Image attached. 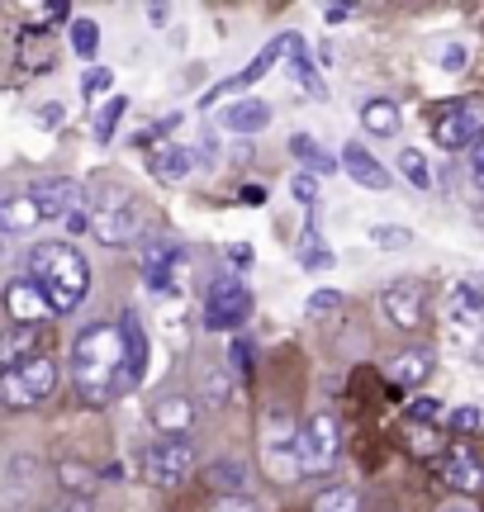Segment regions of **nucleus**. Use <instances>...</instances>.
<instances>
[{"label": "nucleus", "mask_w": 484, "mask_h": 512, "mask_svg": "<svg viewBox=\"0 0 484 512\" xmlns=\"http://www.w3.org/2000/svg\"><path fill=\"white\" fill-rule=\"evenodd\" d=\"M228 399H233V380H228V370L219 366V370H214V375L205 380V403H209V408H224Z\"/></svg>", "instance_id": "nucleus-34"}, {"label": "nucleus", "mask_w": 484, "mask_h": 512, "mask_svg": "<svg viewBox=\"0 0 484 512\" xmlns=\"http://www.w3.org/2000/svg\"><path fill=\"white\" fill-rule=\"evenodd\" d=\"M290 195H295L299 204H314V200H318V181L309 176V171H299L295 181H290Z\"/></svg>", "instance_id": "nucleus-39"}, {"label": "nucleus", "mask_w": 484, "mask_h": 512, "mask_svg": "<svg viewBox=\"0 0 484 512\" xmlns=\"http://www.w3.org/2000/svg\"><path fill=\"white\" fill-rule=\"evenodd\" d=\"M110 81H114V76L105 72V67H91V72H86V81H81V91H86V95H100V91H110Z\"/></svg>", "instance_id": "nucleus-42"}, {"label": "nucleus", "mask_w": 484, "mask_h": 512, "mask_svg": "<svg viewBox=\"0 0 484 512\" xmlns=\"http://www.w3.org/2000/svg\"><path fill=\"white\" fill-rule=\"evenodd\" d=\"M214 512H261V508H257V503H247V498H224Z\"/></svg>", "instance_id": "nucleus-44"}, {"label": "nucleus", "mask_w": 484, "mask_h": 512, "mask_svg": "<svg viewBox=\"0 0 484 512\" xmlns=\"http://www.w3.org/2000/svg\"><path fill=\"white\" fill-rule=\"evenodd\" d=\"M442 479L456 494H484V465L470 456V446H451L442 456Z\"/></svg>", "instance_id": "nucleus-16"}, {"label": "nucleus", "mask_w": 484, "mask_h": 512, "mask_svg": "<svg viewBox=\"0 0 484 512\" xmlns=\"http://www.w3.org/2000/svg\"><path fill=\"white\" fill-rule=\"evenodd\" d=\"M470 176H475V185H484V133L470 143Z\"/></svg>", "instance_id": "nucleus-43"}, {"label": "nucleus", "mask_w": 484, "mask_h": 512, "mask_svg": "<svg viewBox=\"0 0 484 512\" xmlns=\"http://www.w3.org/2000/svg\"><path fill=\"white\" fill-rule=\"evenodd\" d=\"M290 157L304 166H314V171H337V157L318 143L314 133H295V138H290Z\"/></svg>", "instance_id": "nucleus-26"}, {"label": "nucleus", "mask_w": 484, "mask_h": 512, "mask_svg": "<svg viewBox=\"0 0 484 512\" xmlns=\"http://www.w3.org/2000/svg\"><path fill=\"white\" fill-rule=\"evenodd\" d=\"M380 309L390 318L394 328H418L423 323V285L418 280H394L380 294Z\"/></svg>", "instance_id": "nucleus-13"}, {"label": "nucleus", "mask_w": 484, "mask_h": 512, "mask_svg": "<svg viewBox=\"0 0 484 512\" xmlns=\"http://www.w3.org/2000/svg\"><path fill=\"white\" fill-rule=\"evenodd\" d=\"M148 166H152V176H162V181L176 185L195 171V152H190L186 143H157L148 152Z\"/></svg>", "instance_id": "nucleus-18"}, {"label": "nucleus", "mask_w": 484, "mask_h": 512, "mask_svg": "<svg viewBox=\"0 0 484 512\" xmlns=\"http://www.w3.org/2000/svg\"><path fill=\"white\" fill-rule=\"evenodd\" d=\"M371 242H380V247H409L413 233H404V228H371Z\"/></svg>", "instance_id": "nucleus-41"}, {"label": "nucleus", "mask_w": 484, "mask_h": 512, "mask_svg": "<svg viewBox=\"0 0 484 512\" xmlns=\"http://www.w3.org/2000/svg\"><path fill=\"white\" fill-rule=\"evenodd\" d=\"M447 323L461 342H480L484 337V294L475 285H456L447 294Z\"/></svg>", "instance_id": "nucleus-12"}, {"label": "nucleus", "mask_w": 484, "mask_h": 512, "mask_svg": "<svg viewBox=\"0 0 484 512\" xmlns=\"http://www.w3.org/2000/svg\"><path fill=\"white\" fill-rule=\"evenodd\" d=\"M57 389V361L53 356H24L5 380H0V399L5 408H34Z\"/></svg>", "instance_id": "nucleus-4"}, {"label": "nucleus", "mask_w": 484, "mask_h": 512, "mask_svg": "<svg viewBox=\"0 0 484 512\" xmlns=\"http://www.w3.org/2000/svg\"><path fill=\"white\" fill-rule=\"evenodd\" d=\"M34 342H38V328H15L10 337H0V380H5L24 356H34Z\"/></svg>", "instance_id": "nucleus-24"}, {"label": "nucleus", "mask_w": 484, "mask_h": 512, "mask_svg": "<svg viewBox=\"0 0 484 512\" xmlns=\"http://www.w3.org/2000/svg\"><path fill=\"white\" fill-rule=\"evenodd\" d=\"M290 38L295 34H280V38H271V43H266V48H261L257 57H252V62H247V67H242L238 76H228L224 86H214V91L205 95V100H200V105H214V100H224V95H238V91H252V86H257L261 76L271 72V67H276L280 57H285V48H290Z\"/></svg>", "instance_id": "nucleus-11"}, {"label": "nucleus", "mask_w": 484, "mask_h": 512, "mask_svg": "<svg viewBox=\"0 0 484 512\" xmlns=\"http://www.w3.org/2000/svg\"><path fill=\"white\" fill-rule=\"evenodd\" d=\"M361 128H366L371 138H394V133H399V105H394V100H380V95L366 100V105H361Z\"/></svg>", "instance_id": "nucleus-22"}, {"label": "nucleus", "mask_w": 484, "mask_h": 512, "mask_svg": "<svg viewBox=\"0 0 484 512\" xmlns=\"http://www.w3.org/2000/svg\"><path fill=\"white\" fill-rule=\"evenodd\" d=\"M124 110H129V100H124V95H110V105H100V114H95V138L110 143L119 119H124Z\"/></svg>", "instance_id": "nucleus-30"}, {"label": "nucleus", "mask_w": 484, "mask_h": 512, "mask_svg": "<svg viewBox=\"0 0 484 512\" xmlns=\"http://www.w3.org/2000/svg\"><path fill=\"white\" fill-rule=\"evenodd\" d=\"M86 185L72 181V176H57V181H38L29 190V204L38 209V223L43 219H67V214H81L86 209Z\"/></svg>", "instance_id": "nucleus-10"}, {"label": "nucleus", "mask_w": 484, "mask_h": 512, "mask_svg": "<svg viewBox=\"0 0 484 512\" xmlns=\"http://www.w3.org/2000/svg\"><path fill=\"white\" fill-rule=\"evenodd\" d=\"M205 484L209 489H219V494L238 498V489L247 484V465H242V460H219V465H209L205 470Z\"/></svg>", "instance_id": "nucleus-28"}, {"label": "nucleus", "mask_w": 484, "mask_h": 512, "mask_svg": "<svg viewBox=\"0 0 484 512\" xmlns=\"http://www.w3.org/2000/svg\"><path fill=\"white\" fill-rule=\"evenodd\" d=\"M480 133H484V100H456V105L442 110L437 124H432V138H437L442 152H461V147H470Z\"/></svg>", "instance_id": "nucleus-7"}, {"label": "nucleus", "mask_w": 484, "mask_h": 512, "mask_svg": "<svg viewBox=\"0 0 484 512\" xmlns=\"http://www.w3.org/2000/svg\"><path fill=\"white\" fill-rule=\"evenodd\" d=\"M437 418H442V399H428V394H423V399L409 403V422H423V427H432Z\"/></svg>", "instance_id": "nucleus-36"}, {"label": "nucleus", "mask_w": 484, "mask_h": 512, "mask_svg": "<svg viewBox=\"0 0 484 512\" xmlns=\"http://www.w3.org/2000/svg\"><path fill=\"white\" fill-rule=\"evenodd\" d=\"M442 512H475V508H466V503H456V508H442Z\"/></svg>", "instance_id": "nucleus-49"}, {"label": "nucleus", "mask_w": 484, "mask_h": 512, "mask_svg": "<svg viewBox=\"0 0 484 512\" xmlns=\"http://www.w3.org/2000/svg\"><path fill=\"white\" fill-rule=\"evenodd\" d=\"M480 422H484V413L475 408V403H466V408H456V413H451V427H456V432H475Z\"/></svg>", "instance_id": "nucleus-40"}, {"label": "nucleus", "mask_w": 484, "mask_h": 512, "mask_svg": "<svg viewBox=\"0 0 484 512\" xmlns=\"http://www.w3.org/2000/svg\"><path fill=\"white\" fill-rule=\"evenodd\" d=\"M266 124H271V105H266V100H238V105L224 110L228 133H261Z\"/></svg>", "instance_id": "nucleus-21"}, {"label": "nucleus", "mask_w": 484, "mask_h": 512, "mask_svg": "<svg viewBox=\"0 0 484 512\" xmlns=\"http://www.w3.org/2000/svg\"><path fill=\"white\" fill-rule=\"evenodd\" d=\"M138 266L148 275V285L157 294H181L190 275V252L186 247H176V242H148L143 256H138Z\"/></svg>", "instance_id": "nucleus-5"}, {"label": "nucleus", "mask_w": 484, "mask_h": 512, "mask_svg": "<svg viewBox=\"0 0 484 512\" xmlns=\"http://www.w3.org/2000/svg\"><path fill=\"white\" fill-rule=\"evenodd\" d=\"M228 252H233V261H238V266H247V261H252V247H247V242H233Z\"/></svg>", "instance_id": "nucleus-47"}, {"label": "nucleus", "mask_w": 484, "mask_h": 512, "mask_svg": "<svg viewBox=\"0 0 484 512\" xmlns=\"http://www.w3.org/2000/svg\"><path fill=\"white\" fill-rule=\"evenodd\" d=\"M333 309H342V294L337 290H318V294H309V304H304L309 318H323V313H333Z\"/></svg>", "instance_id": "nucleus-37"}, {"label": "nucleus", "mask_w": 484, "mask_h": 512, "mask_svg": "<svg viewBox=\"0 0 484 512\" xmlns=\"http://www.w3.org/2000/svg\"><path fill=\"white\" fill-rule=\"evenodd\" d=\"M399 171H404V176H409V185H418V190H428V185H432L428 157H423L418 147H404V152H399Z\"/></svg>", "instance_id": "nucleus-29"}, {"label": "nucleus", "mask_w": 484, "mask_h": 512, "mask_svg": "<svg viewBox=\"0 0 484 512\" xmlns=\"http://www.w3.org/2000/svg\"><path fill=\"white\" fill-rule=\"evenodd\" d=\"M247 361H252V347H247V342H238V347H233V370H242V375H247Z\"/></svg>", "instance_id": "nucleus-45"}, {"label": "nucleus", "mask_w": 484, "mask_h": 512, "mask_svg": "<svg viewBox=\"0 0 484 512\" xmlns=\"http://www.w3.org/2000/svg\"><path fill=\"white\" fill-rule=\"evenodd\" d=\"M29 280H34L53 313H76L91 294V266L72 242H34L29 252Z\"/></svg>", "instance_id": "nucleus-1"}, {"label": "nucleus", "mask_w": 484, "mask_h": 512, "mask_svg": "<svg viewBox=\"0 0 484 512\" xmlns=\"http://www.w3.org/2000/svg\"><path fill=\"white\" fill-rule=\"evenodd\" d=\"M91 233L100 242H133L143 233V204L138 200H119V209H105V214H95L91 219Z\"/></svg>", "instance_id": "nucleus-14"}, {"label": "nucleus", "mask_w": 484, "mask_h": 512, "mask_svg": "<svg viewBox=\"0 0 484 512\" xmlns=\"http://www.w3.org/2000/svg\"><path fill=\"white\" fill-rule=\"evenodd\" d=\"M285 57H290V62H285V72L295 76V81H299V86H304L309 95H323V81L314 76V62H309V48H304V38H299V34L290 38Z\"/></svg>", "instance_id": "nucleus-25"}, {"label": "nucleus", "mask_w": 484, "mask_h": 512, "mask_svg": "<svg viewBox=\"0 0 484 512\" xmlns=\"http://www.w3.org/2000/svg\"><path fill=\"white\" fill-rule=\"evenodd\" d=\"M34 223H38V209L29 204V195L0 200V238H5V233H29Z\"/></svg>", "instance_id": "nucleus-27"}, {"label": "nucleus", "mask_w": 484, "mask_h": 512, "mask_svg": "<svg viewBox=\"0 0 484 512\" xmlns=\"http://www.w3.org/2000/svg\"><path fill=\"white\" fill-rule=\"evenodd\" d=\"M152 422H157L162 437H186L190 422H195V403L181 399V394H167V399L152 408Z\"/></svg>", "instance_id": "nucleus-19"}, {"label": "nucleus", "mask_w": 484, "mask_h": 512, "mask_svg": "<svg viewBox=\"0 0 484 512\" xmlns=\"http://www.w3.org/2000/svg\"><path fill=\"white\" fill-rule=\"evenodd\" d=\"M299 266L304 271H328L333 266V252H328V242H323L314 219H304V233H299Z\"/></svg>", "instance_id": "nucleus-23"}, {"label": "nucleus", "mask_w": 484, "mask_h": 512, "mask_svg": "<svg viewBox=\"0 0 484 512\" xmlns=\"http://www.w3.org/2000/svg\"><path fill=\"white\" fill-rule=\"evenodd\" d=\"M57 479H62L67 489H76V494H91L100 475H95L91 465H62V470H57Z\"/></svg>", "instance_id": "nucleus-33"}, {"label": "nucleus", "mask_w": 484, "mask_h": 512, "mask_svg": "<svg viewBox=\"0 0 484 512\" xmlns=\"http://www.w3.org/2000/svg\"><path fill=\"white\" fill-rule=\"evenodd\" d=\"M190 470H195V446H190L186 437H162V441H152L148 456H143V475H148L152 484H162V489L181 484Z\"/></svg>", "instance_id": "nucleus-8"}, {"label": "nucleus", "mask_w": 484, "mask_h": 512, "mask_svg": "<svg viewBox=\"0 0 484 512\" xmlns=\"http://www.w3.org/2000/svg\"><path fill=\"white\" fill-rule=\"evenodd\" d=\"M428 375H432V351H423V347L399 351V356L390 361V380L404 384V389H418Z\"/></svg>", "instance_id": "nucleus-20"}, {"label": "nucleus", "mask_w": 484, "mask_h": 512, "mask_svg": "<svg viewBox=\"0 0 484 512\" xmlns=\"http://www.w3.org/2000/svg\"><path fill=\"white\" fill-rule=\"evenodd\" d=\"M314 512H361V498H356V489H328L314 503Z\"/></svg>", "instance_id": "nucleus-32"}, {"label": "nucleus", "mask_w": 484, "mask_h": 512, "mask_svg": "<svg viewBox=\"0 0 484 512\" xmlns=\"http://www.w3.org/2000/svg\"><path fill=\"white\" fill-rule=\"evenodd\" d=\"M347 15H352V5H323V19H328V24H342Z\"/></svg>", "instance_id": "nucleus-46"}, {"label": "nucleus", "mask_w": 484, "mask_h": 512, "mask_svg": "<svg viewBox=\"0 0 484 512\" xmlns=\"http://www.w3.org/2000/svg\"><path fill=\"white\" fill-rule=\"evenodd\" d=\"M5 313L15 318V323H24V328H38L43 318H48V299H43V290H38L34 280L24 275V280H15L10 290H5Z\"/></svg>", "instance_id": "nucleus-15"}, {"label": "nucleus", "mask_w": 484, "mask_h": 512, "mask_svg": "<svg viewBox=\"0 0 484 512\" xmlns=\"http://www.w3.org/2000/svg\"><path fill=\"white\" fill-rule=\"evenodd\" d=\"M337 451H342V427H337L333 413H314V418L290 437V460H295V470H304V475L333 470Z\"/></svg>", "instance_id": "nucleus-3"}, {"label": "nucleus", "mask_w": 484, "mask_h": 512, "mask_svg": "<svg viewBox=\"0 0 484 512\" xmlns=\"http://www.w3.org/2000/svg\"><path fill=\"white\" fill-rule=\"evenodd\" d=\"M466 43H447V48H442V53H437V67H442V72H461V67H466Z\"/></svg>", "instance_id": "nucleus-38"}, {"label": "nucleus", "mask_w": 484, "mask_h": 512, "mask_svg": "<svg viewBox=\"0 0 484 512\" xmlns=\"http://www.w3.org/2000/svg\"><path fill=\"white\" fill-rule=\"evenodd\" d=\"M119 380H114V394H129L133 384L148 375V328H143V318L138 313H124L119 318Z\"/></svg>", "instance_id": "nucleus-9"}, {"label": "nucleus", "mask_w": 484, "mask_h": 512, "mask_svg": "<svg viewBox=\"0 0 484 512\" xmlns=\"http://www.w3.org/2000/svg\"><path fill=\"white\" fill-rule=\"evenodd\" d=\"M95 43H100V29H95V19H72V48L76 57H95Z\"/></svg>", "instance_id": "nucleus-31"}, {"label": "nucleus", "mask_w": 484, "mask_h": 512, "mask_svg": "<svg viewBox=\"0 0 484 512\" xmlns=\"http://www.w3.org/2000/svg\"><path fill=\"white\" fill-rule=\"evenodd\" d=\"M119 356H124L119 351V328H110V323H91L72 342V380L91 403H105L114 394Z\"/></svg>", "instance_id": "nucleus-2"}, {"label": "nucleus", "mask_w": 484, "mask_h": 512, "mask_svg": "<svg viewBox=\"0 0 484 512\" xmlns=\"http://www.w3.org/2000/svg\"><path fill=\"white\" fill-rule=\"evenodd\" d=\"M409 446L418 451V456H437V446H442V441H437V432H432V427L409 422Z\"/></svg>", "instance_id": "nucleus-35"}, {"label": "nucleus", "mask_w": 484, "mask_h": 512, "mask_svg": "<svg viewBox=\"0 0 484 512\" xmlns=\"http://www.w3.org/2000/svg\"><path fill=\"white\" fill-rule=\"evenodd\" d=\"M252 318V290L242 280H214L205 294V328L228 332Z\"/></svg>", "instance_id": "nucleus-6"}, {"label": "nucleus", "mask_w": 484, "mask_h": 512, "mask_svg": "<svg viewBox=\"0 0 484 512\" xmlns=\"http://www.w3.org/2000/svg\"><path fill=\"white\" fill-rule=\"evenodd\" d=\"M62 512H91V498H72V503H62Z\"/></svg>", "instance_id": "nucleus-48"}, {"label": "nucleus", "mask_w": 484, "mask_h": 512, "mask_svg": "<svg viewBox=\"0 0 484 512\" xmlns=\"http://www.w3.org/2000/svg\"><path fill=\"white\" fill-rule=\"evenodd\" d=\"M342 171H347V176H352L361 190H390V171L375 162V157L361 143H347V147H342Z\"/></svg>", "instance_id": "nucleus-17"}]
</instances>
